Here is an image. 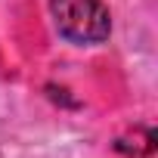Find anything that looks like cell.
I'll list each match as a JSON object with an SVG mask.
<instances>
[{
  "label": "cell",
  "instance_id": "1",
  "mask_svg": "<svg viewBox=\"0 0 158 158\" xmlns=\"http://www.w3.org/2000/svg\"><path fill=\"white\" fill-rule=\"evenodd\" d=\"M56 31L71 44H102L112 31V19L102 0H50Z\"/></svg>",
  "mask_w": 158,
  "mask_h": 158
}]
</instances>
